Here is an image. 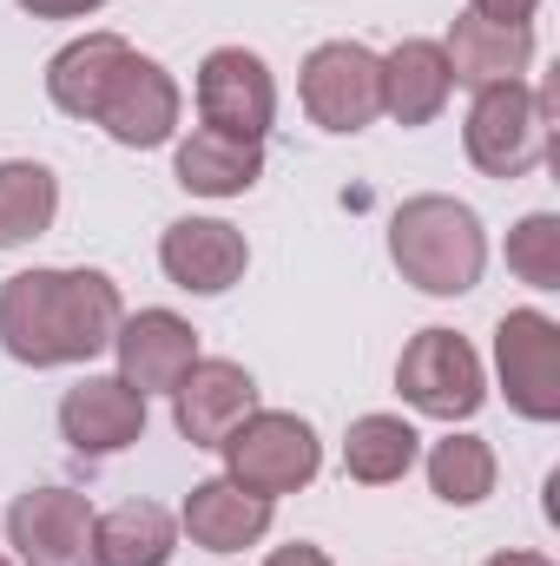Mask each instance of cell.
<instances>
[{
  "label": "cell",
  "instance_id": "obj_1",
  "mask_svg": "<svg viewBox=\"0 0 560 566\" xmlns=\"http://www.w3.org/2000/svg\"><path fill=\"white\" fill-rule=\"evenodd\" d=\"M120 283L106 271H20L0 283V349L27 369L93 363L120 336Z\"/></svg>",
  "mask_w": 560,
  "mask_h": 566
},
{
  "label": "cell",
  "instance_id": "obj_2",
  "mask_svg": "<svg viewBox=\"0 0 560 566\" xmlns=\"http://www.w3.org/2000/svg\"><path fill=\"white\" fill-rule=\"evenodd\" d=\"M390 264L422 296H468L488 271V231H481L475 205L442 198V191L409 198L390 218Z\"/></svg>",
  "mask_w": 560,
  "mask_h": 566
},
{
  "label": "cell",
  "instance_id": "obj_3",
  "mask_svg": "<svg viewBox=\"0 0 560 566\" xmlns=\"http://www.w3.org/2000/svg\"><path fill=\"white\" fill-rule=\"evenodd\" d=\"M548 119H554V86H528V80L481 86L475 106H468L462 145H468L475 171H488V178H528L548 158V139H554Z\"/></svg>",
  "mask_w": 560,
  "mask_h": 566
},
{
  "label": "cell",
  "instance_id": "obj_4",
  "mask_svg": "<svg viewBox=\"0 0 560 566\" xmlns=\"http://www.w3.org/2000/svg\"><path fill=\"white\" fill-rule=\"evenodd\" d=\"M218 454H225V481H238L245 494H265V501H283V494L310 488L317 468H323L317 428L303 416H290V409H251L218 441Z\"/></svg>",
  "mask_w": 560,
  "mask_h": 566
},
{
  "label": "cell",
  "instance_id": "obj_5",
  "mask_svg": "<svg viewBox=\"0 0 560 566\" xmlns=\"http://www.w3.org/2000/svg\"><path fill=\"white\" fill-rule=\"evenodd\" d=\"M303 113L323 133H370L383 119V53L363 40H323L297 73Z\"/></svg>",
  "mask_w": 560,
  "mask_h": 566
},
{
  "label": "cell",
  "instance_id": "obj_6",
  "mask_svg": "<svg viewBox=\"0 0 560 566\" xmlns=\"http://www.w3.org/2000/svg\"><path fill=\"white\" fill-rule=\"evenodd\" d=\"M396 389H403V402L416 416H428V422H468L488 402L481 356L455 329H422L416 343L403 349V363H396Z\"/></svg>",
  "mask_w": 560,
  "mask_h": 566
},
{
  "label": "cell",
  "instance_id": "obj_7",
  "mask_svg": "<svg viewBox=\"0 0 560 566\" xmlns=\"http://www.w3.org/2000/svg\"><path fill=\"white\" fill-rule=\"evenodd\" d=\"M495 376L521 422H560V323L548 310H508L495 323Z\"/></svg>",
  "mask_w": 560,
  "mask_h": 566
},
{
  "label": "cell",
  "instance_id": "obj_8",
  "mask_svg": "<svg viewBox=\"0 0 560 566\" xmlns=\"http://www.w3.org/2000/svg\"><path fill=\"white\" fill-rule=\"evenodd\" d=\"M198 119L231 139H258L278 119V80L251 46H211L198 66Z\"/></svg>",
  "mask_w": 560,
  "mask_h": 566
},
{
  "label": "cell",
  "instance_id": "obj_9",
  "mask_svg": "<svg viewBox=\"0 0 560 566\" xmlns=\"http://www.w3.org/2000/svg\"><path fill=\"white\" fill-rule=\"evenodd\" d=\"M86 126H100L106 139L126 145V151H152V145H165L172 133H178V80H172L158 60L133 53V60L113 73V86L100 93V106H93Z\"/></svg>",
  "mask_w": 560,
  "mask_h": 566
},
{
  "label": "cell",
  "instance_id": "obj_10",
  "mask_svg": "<svg viewBox=\"0 0 560 566\" xmlns=\"http://www.w3.org/2000/svg\"><path fill=\"white\" fill-rule=\"evenodd\" d=\"M7 547L27 566H93V507L73 488H27L7 507Z\"/></svg>",
  "mask_w": 560,
  "mask_h": 566
},
{
  "label": "cell",
  "instance_id": "obj_11",
  "mask_svg": "<svg viewBox=\"0 0 560 566\" xmlns=\"http://www.w3.org/2000/svg\"><path fill=\"white\" fill-rule=\"evenodd\" d=\"M251 409H258V382L245 363H225V356H198L172 389V422L191 448H218Z\"/></svg>",
  "mask_w": 560,
  "mask_h": 566
},
{
  "label": "cell",
  "instance_id": "obj_12",
  "mask_svg": "<svg viewBox=\"0 0 560 566\" xmlns=\"http://www.w3.org/2000/svg\"><path fill=\"white\" fill-rule=\"evenodd\" d=\"M158 271L178 290H191V296H225L231 283L251 271V244L225 218H178L158 238Z\"/></svg>",
  "mask_w": 560,
  "mask_h": 566
},
{
  "label": "cell",
  "instance_id": "obj_13",
  "mask_svg": "<svg viewBox=\"0 0 560 566\" xmlns=\"http://www.w3.org/2000/svg\"><path fill=\"white\" fill-rule=\"evenodd\" d=\"M113 356H120V382H133L139 396H172L178 376L198 363V329L172 310H139V316H120Z\"/></svg>",
  "mask_w": 560,
  "mask_h": 566
},
{
  "label": "cell",
  "instance_id": "obj_14",
  "mask_svg": "<svg viewBox=\"0 0 560 566\" xmlns=\"http://www.w3.org/2000/svg\"><path fill=\"white\" fill-rule=\"evenodd\" d=\"M60 434L73 441V454H120L145 434V396L120 376H86L60 402Z\"/></svg>",
  "mask_w": 560,
  "mask_h": 566
},
{
  "label": "cell",
  "instance_id": "obj_15",
  "mask_svg": "<svg viewBox=\"0 0 560 566\" xmlns=\"http://www.w3.org/2000/svg\"><path fill=\"white\" fill-rule=\"evenodd\" d=\"M271 507L278 501H265V494H245L238 481H198L191 494H185V507H178V534L191 541V547H205V554H245V547H258L265 534H271Z\"/></svg>",
  "mask_w": 560,
  "mask_h": 566
},
{
  "label": "cell",
  "instance_id": "obj_16",
  "mask_svg": "<svg viewBox=\"0 0 560 566\" xmlns=\"http://www.w3.org/2000/svg\"><path fill=\"white\" fill-rule=\"evenodd\" d=\"M442 60H448V80L481 93V86H508L535 66V27H495L481 13H462L442 40Z\"/></svg>",
  "mask_w": 560,
  "mask_h": 566
},
{
  "label": "cell",
  "instance_id": "obj_17",
  "mask_svg": "<svg viewBox=\"0 0 560 566\" xmlns=\"http://www.w3.org/2000/svg\"><path fill=\"white\" fill-rule=\"evenodd\" d=\"M172 171H178V185H185L191 198H245V191L265 178V145L198 126L191 139L178 145Z\"/></svg>",
  "mask_w": 560,
  "mask_h": 566
},
{
  "label": "cell",
  "instance_id": "obj_18",
  "mask_svg": "<svg viewBox=\"0 0 560 566\" xmlns=\"http://www.w3.org/2000/svg\"><path fill=\"white\" fill-rule=\"evenodd\" d=\"M448 93H455V80H448L442 40H403L383 53V113L396 126H428L448 106Z\"/></svg>",
  "mask_w": 560,
  "mask_h": 566
},
{
  "label": "cell",
  "instance_id": "obj_19",
  "mask_svg": "<svg viewBox=\"0 0 560 566\" xmlns=\"http://www.w3.org/2000/svg\"><path fill=\"white\" fill-rule=\"evenodd\" d=\"M126 60H133V40H120V33H86V40L60 46V53L46 60V99H53L66 119H93L100 93L113 86V73H120Z\"/></svg>",
  "mask_w": 560,
  "mask_h": 566
},
{
  "label": "cell",
  "instance_id": "obj_20",
  "mask_svg": "<svg viewBox=\"0 0 560 566\" xmlns=\"http://www.w3.org/2000/svg\"><path fill=\"white\" fill-rule=\"evenodd\" d=\"M172 554H178V521L158 501L93 514V566H172Z\"/></svg>",
  "mask_w": 560,
  "mask_h": 566
},
{
  "label": "cell",
  "instance_id": "obj_21",
  "mask_svg": "<svg viewBox=\"0 0 560 566\" xmlns=\"http://www.w3.org/2000/svg\"><path fill=\"white\" fill-rule=\"evenodd\" d=\"M60 218V178L40 158H0V251L46 238Z\"/></svg>",
  "mask_w": 560,
  "mask_h": 566
},
{
  "label": "cell",
  "instance_id": "obj_22",
  "mask_svg": "<svg viewBox=\"0 0 560 566\" xmlns=\"http://www.w3.org/2000/svg\"><path fill=\"white\" fill-rule=\"evenodd\" d=\"M422 454V434L403 416H356L350 434H343V474L356 488H390L416 468Z\"/></svg>",
  "mask_w": 560,
  "mask_h": 566
},
{
  "label": "cell",
  "instance_id": "obj_23",
  "mask_svg": "<svg viewBox=\"0 0 560 566\" xmlns=\"http://www.w3.org/2000/svg\"><path fill=\"white\" fill-rule=\"evenodd\" d=\"M428 488L448 507H481L495 494V448L481 434H442L428 448Z\"/></svg>",
  "mask_w": 560,
  "mask_h": 566
},
{
  "label": "cell",
  "instance_id": "obj_24",
  "mask_svg": "<svg viewBox=\"0 0 560 566\" xmlns=\"http://www.w3.org/2000/svg\"><path fill=\"white\" fill-rule=\"evenodd\" d=\"M508 271L528 290H560V218L554 211H528L508 231Z\"/></svg>",
  "mask_w": 560,
  "mask_h": 566
},
{
  "label": "cell",
  "instance_id": "obj_25",
  "mask_svg": "<svg viewBox=\"0 0 560 566\" xmlns=\"http://www.w3.org/2000/svg\"><path fill=\"white\" fill-rule=\"evenodd\" d=\"M535 7H541V0H468V13H481V20H495V27H528Z\"/></svg>",
  "mask_w": 560,
  "mask_h": 566
},
{
  "label": "cell",
  "instance_id": "obj_26",
  "mask_svg": "<svg viewBox=\"0 0 560 566\" xmlns=\"http://www.w3.org/2000/svg\"><path fill=\"white\" fill-rule=\"evenodd\" d=\"M33 20H86V13H100L106 0H20Z\"/></svg>",
  "mask_w": 560,
  "mask_h": 566
},
{
  "label": "cell",
  "instance_id": "obj_27",
  "mask_svg": "<svg viewBox=\"0 0 560 566\" xmlns=\"http://www.w3.org/2000/svg\"><path fill=\"white\" fill-rule=\"evenodd\" d=\"M265 566H330V554H323L317 541H290V547H278Z\"/></svg>",
  "mask_w": 560,
  "mask_h": 566
},
{
  "label": "cell",
  "instance_id": "obj_28",
  "mask_svg": "<svg viewBox=\"0 0 560 566\" xmlns=\"http://www.w3.org/2000/svg\"><path fill=\"white\" fill-rule=\"evenodd\" d=\"M481 566H554L548 554H495V560H481Z\"/></svg>",
  "mask_w": 560,
  "mask_h": 566
},
{
  "label": "cell",
  "instance_id": "obj_29",
  "mask_svg": "<svg viewBox=\"0 0 560 566\" xmlns=\"http://www.w3.org/2000/svg\"><path fill=\"white\" fill-rule=\"evenodd\" d=\"M0 566H13V560H7V554H0Z\"/></svg>",
  "mask_w": 560,
  "mask_h": 566
}]
</instances>
